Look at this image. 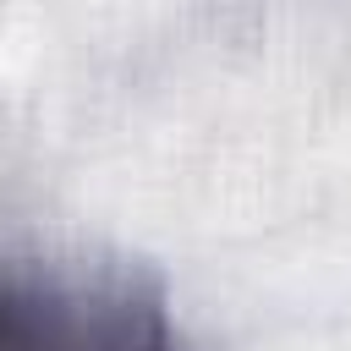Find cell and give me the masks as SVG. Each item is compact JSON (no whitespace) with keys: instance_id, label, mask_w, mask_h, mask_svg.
Listing matches in <instances>:
<instances>
[{"instance_id":"6da1fadb","label":"cell","mask_w":351,"mask_h":351,"mask_svg":"<svg viewBox=\"0 0 351 351\" xmlns=\"http://www.w3.org/2000/svg\"><path fill=\"white\" fill-rule=\"evenodd\" d=\"M0 351H181L159 280L137 269H0Z\"/></svg>"}]
</instances>
